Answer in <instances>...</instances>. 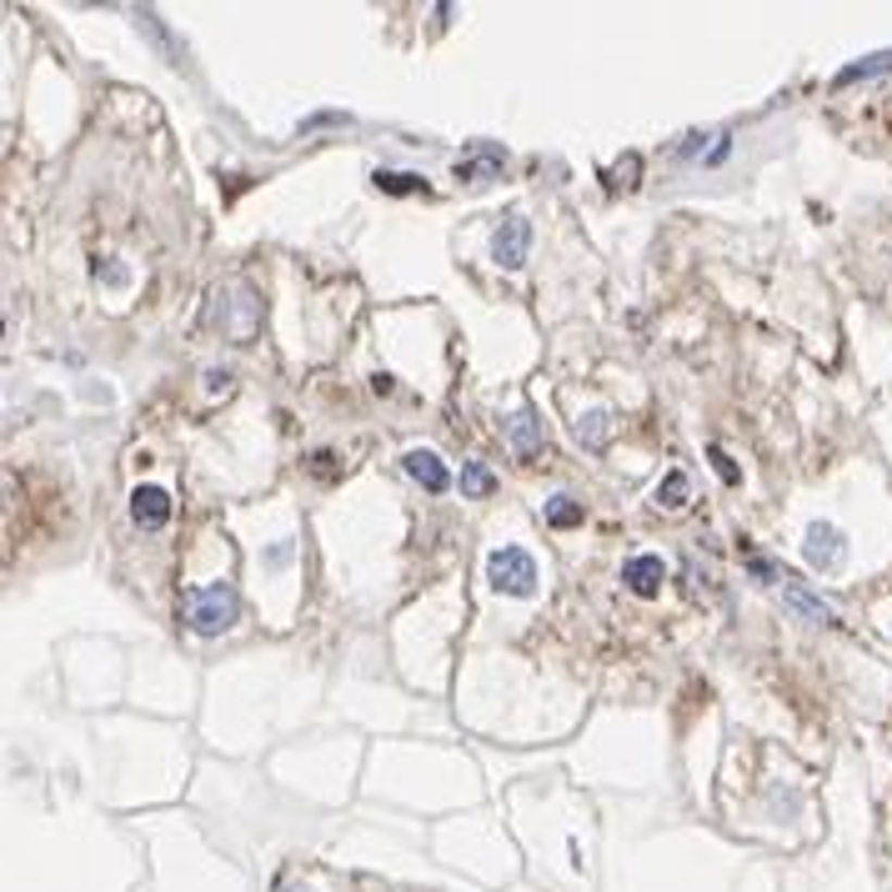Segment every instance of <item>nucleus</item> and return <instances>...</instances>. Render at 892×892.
Instances as JSON below:
<instances>
[{"label":"nucleus","instance_id":"obj_16","mask_svg":"<svg viewBox=\"0 0 892 892\" xmlns=\"http://www.w3.org/2000/svg\"><path fill=\"white\" fill-rule=\"evenodd\" d=\"M492 171H497V155H481V161H462V166H456V176H462V181H472V176H492Z\"/></svg>","mask_w":892,"mask_h":892},{"label":"nucleus","instance_id":"obj_11","mask_svg":"<svg viewBox=\"0 0 892 892\" xmlns=\"http://www.w3.org/2000/svg\"><path fill=\"white\" fill-rule=\"evenodd\" d=\"M492 487H497V477H492V466L487 462H466L462 466V492L466 497H492Z\"/></svg>","mask_w":892,"mask_h":892},{"label":"nucleus","instance_id":"obj_15","mask_svg":"<svg viewBox=\"0 0 892 892\" xmlns=\"http://www.w3.org/2000/svg\"><path fill=\"white\" fill-rule=\"evenodd\" d=\"M577 437H582L587 447H602V441H607V412L582 416V422H577Z\"/></svg>","mask_w":892,"mask_h":892},{"label":"nucleus","instance_id":"obj_14","mask_svg":"<svg viewBox=\"0 0 892 892\" xmlns=\"http://www.w3.org/2000/svg\"><path fill=\"white\" fill-rule=\"evenodd\" d=\"M376 186H381V191H391V196L422 191V176H406V171H376Z\"/></svg>","mask_w":892,"mask_h":892},{"label":"nucleus","instance_id":"obj_3","mask_svg":"<svg viewBox=\"0 0 892 892\" xmlns=\"http://www.w3.org/2000/svg\"><path fill=\"white\" fill-rule=\"evenodd\" d=\"M802 556H807L817 571H838L842 562H847V537H842L832 522H813V527H807V542H802Z\"/></svg>","mask_w":892,"mask_h":892},{"label":"nucleus","instance_id":"obj_12","mask_svg":"<svg viewBox=\"0 0 892 892\" xmlns=\"http://www.w3.org/2000/svg\"><path fill=\"white\" fill-rule=\"evenodd\" d=\"M882 71H892V51H882V55H867V61H857V65H847V71H838V86H853V80L882 76Z\"/></svg>","mask_w":892,"mask_h":892},{"label":"nucleus","instance_id":"obj_13","mask_svg":"<svg viewBox=\"0 0 892 892\" xmlns=\"http://www.w3.org/2000/svg\"><path fill=\"white\" fill-rule=\"evenodd\" d=\"M657 506H667V512L687 506V477H682V472H667V481L657 487Z\"/></svg>","mask_w":892,"mask_h":892},{"label":"nucleus","instance_id":"obj_4","mask_svg":"<svg viewBox=\"0 0 892 892\" xmlns=\"http://www.w3.org/2000/svg\"><path fill=\"white\" fill-rule=\"evenodd\" d=\"M527 247H531L527 216H506L502 226H497V236H492V261L502 266V272H517V266H527Z\"/></svg>","mask_w":892,"mask_h":892},{"label":"nucleus","instance_id":"obj_8","mask_svg":"<svg viewBox=\"0 0 892 892\" xmlns=\"http://www.w3.org/2000/svg\"><path fill=\"white\" fill-rule=\"evenodd\" d=\"M662 577H667V571H662V556H646V552H642V556H632V562L621 567V582L632 587L637 596H657Z\"/></svg>","mask_w":892,"mask_h":892},{"label":"nucleus","instance_id":"obj_6","mask_svg":"<svg viewBox=\"0 0 892 892\" xmlns=\"http://www.w3.org/2000/svg\"><path fill=\"white\" fill-rule=\"evenodd\" d=\"M782 602H788L792 612H802L807 621H817V627H832V621H838V612H832L828 602H822V596L807 592V587H802L797 577H788V571H782Z\"/></svg>","mask_w":892,"mask_h":892},{"label":"nucleus","instance_id":"obj_10","mask_svg":"<svg viewBox=\"0 0 892 892\" xmlns=\"http://www.w3.org/2000/svg\"><path fill=\"white\" fill-rule=\"evenodd\" d=\"M546 527H556V531L582 527V502H571V497H552V502H546Z\"/></svg>","mask_w":892,"mask_h":892},{"label":"nucleus","instance_id":"obj_7","mask_svg":"<svg viewBox=\"0 0 892 892\" xmlns=\"http://www.w3.org/2000/svg\"><path fill=\"white\" fill-rule=\"evenodd\" d=\"M401 462H406V477L422 481V487H427L431 497L452 487V477H447V466H441V456H437V452H422V447H416V452H406Z\"/></svg>","mask_w":892,"mask_h":892},{"label":"nucleus","instance_id":"obj_17","mask_svg":"<svg viewBox=\"0 0 892 892\" xmlns=\"http://www.w3.org/2000/svg\"><path fill=\"white\" fill-rule=\"evenodd\" d=\"M707 456H712V466H717V477H723L727 487H732V481H738V466L727 462V452H723V447H707Z\"/></svg>","mask_w":892,"mask_h":892},{"label":"nucleus","instance_id":"obj_5","mask_svg":"<svg viewBox=\"0 0 892 892\" xmlns=\"http://www.w3.org/2000/svg\"><path fill=\"white\" fill-rule=\"evenodd\" d=\"M130 522L141 531H161L171 522V492L166 487H136L130 492Z\"/></svg>","mask_w":892,"mask_h":892},{"label":"nucleus","instance_id":"obj_9","mask_svg":"<svg viewBox=\"0 0 892 892\" xmlns=\"http://www.w3.org/2000/svg\"><path fill=\"white\" fill-rule=\"evenodd\" d=\"M506 441H512V452H517L522 462H527V456L542 452V422H537V416H531L527 406H522V412L512 416V422H506Z\"/></svg>","mask_w":892,"mask_h":892},{"label":"nucleus","instance_id":"obj_1","mask_svg":"<svg viewBox=\"0 0 892 892\" xmlns=\"http://www.w3.org/2000/svg\"><path fill=\"white\" fill-rule=\"evenodd\" d=\"M181 612L186 621H191V632L196 637H221V632H231L236 627V592L226 582H211V587H186L181 596Z\"/></svg>","mask_w":892,"mask_h":892},{"label":"nucleus","instance_id":"obj_2","mask_svg":"<svg viewBox=\"0 0 892 892\" xmlns=\"http://www.w3.org/2000/svg\"><path fill=\"white\" fill-rule=\"evenodd\" d=\"M487 582L506 596H527L537 587V562L522 546H502V552L487 556Z\"/></svg>","mask_w":892,"mask_h":892}]
</instances>
